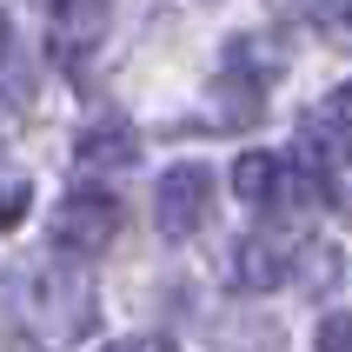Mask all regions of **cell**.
<instances>
[{
	"instance_id": "obj_1",
	"label": "cell",
	"mask_w": 352,
	"mask_h": 352,
	"mask_svg": "<svg viewBox=\"0 0 352 352\" xmlns=\"http://www.w3.org/2000/svg\"><path fill=\"white\" fill-rule=\"evenodd\" d=\"M27 313L40 319L47 339H87L94 333V279L74 266V253L54 246V259L27 266Z\"/></svg>"
},
{
	"instance_id": "obj_2",
	"label": "cell",
	"mask_w": 352,
	"mask_h": 352,
	"mask_svg": "<svg viewBox=\"0 0 352 352\" xmlns=\"http://www.w3.org/2000/svg\"><path fill=\"white\" fill-rule=\"evenodd\" d=\"M206 213H213V173L199 166V160H179V166H166L153 186V226L160 239H193L199 226H206Z\"/></svg>"
},
{
	"instance_id": "obj_3",
	"label": "cell",
	"mask_w": 352,
	"mask_h": 352,
	"mask_svg": "<svg viewBox=\"0 0 352 352\" xmlns=\"http://www.w3.org/2000/svg\"><path fill=\"white\" fill-rule=\"evenodd\" d=\"M113 233H120V199L107 186H74L60 199V213H54V246L60 253L94 259V253L113 246Z\"/></svg>"
},
{
	"instance_id": "obj_4",
	"label": "cell",
	"mask_w": 352,
	"mask_h": 352,
	"mask_svg": "<svg viewBox=\"0 0 352 352\" xmlns=\"http://www.w3.org/2000/svg\"><path fill=\"white\" fill-rule=\"evenodd\" d=\"M293 253L299 239L286 226H253V233L233 239V253H226V279H233L239 293H273L293 279Z\"/></svg>"
},
{
	"instance_id": "obj_5",
	"label": "cell",
	"mask_w": 352,
	"mask_h": 352,
	"mask_svg": "<svg viewBox=\"0 0 352 352\" xmlns=\"http://www.w3.org/2000/svg\"><path fill=\"white\" fill-rule=\"evenodd\" d=\"M219 67L233 74V94H266V87L286 74V54H279L266 34H233L219 47Z\"/></svg>"
},
{
	"instance_id": "obj_6",
	"label": "cell",
	"mask_w": 352,
	"mask_h": 352,
	"mask_svg": "<svg viewBox=\"0 0 352 352\" xmlns=\"http://www.w3.org/2000/svg\"><path fill=\"white\" fill-rule=\"evenodd\" d=\"M140 160V140L133 126H120V120H100V126H87V133L74 140V166L80 173H113V166H133Z\"/></svg>"
},
{
	"instance_id": "obj_7",
	"label": "cell",
	"mask_w": 352,
	"mask_h": 352,
	"mask_svg": "<svg viewBox=\"0 0 352 352\" xmlns=\"http://www.w3.org/2000/svg\"><path fill=\"white\" fill-rule=\"evenodd\" d=\"M226 179H233V199H246V206H273V199H286V160L266 153V146H246Z\"/></svg>"
},
{
	"instance_id": "obj_8",
	"label": "cell",
	"mask_w": 352,
	"mask_h": 352,
	"mask_svg": "<svg viewBox=\"0 0 352 352\" xmlns=\"http://www.w3.org/2000/svg\"><path fill=\"white\" fill-rule=\"evenodd\" d=\"M107 14H113V0H47V20H54V40L60 47H100L107 40Z\"/></svg>"
},
{
	"instance_id": "obj_9",
	"label": "cell",
	"mask_w": 352,
	"mask_h": 352,
	"mask_svg": "<svg viewBox=\"0 0 352 352\" xmlns=\"http://www.w3.org/2000/svg\"><path fill=\"white\" fill-rule=\"evenodd\" d=\"M299 14L313 20L333 47H352V0H299Z\"/></svg>"
},
{
	"instance_id": "obj_10",
	"label": "cell",
	"mask_w": 352,
	"mask_h": 352,
	"mask_svg": "<svg viewBox=\"0 0 352 352\" xmlns=\"http://www.w3.org/2000/svg\"><path fill=\"white\" fill-rule=\"evenodd\" d=\"M27 213H34V186H27V179H7V186H0V233H14Z\"/></svg>"
},
{
	"instance_id": "obj_11",
	"label": "cell",
	"mask_w": 352,
	"mask_h": 352,
	"mask_svg": "<svg viewBox=\"0 0 352 352\" xmlns=\"http://www.w3.org/2000/svg\"><path fill=\"white\" fill-rule=\"evenodd\" d=\"M319 346L326 352H352V313H333V319H319Z\"/></svg>"
},
{
	"instance_id": "obj_12",
	"label": "cell",
	"mask_w": 352,
	"mask_h": 352,
	"mask_svg": "<svg viewBox=\"0 0 352 352\" xmlns=\"http://www.w3.org/2000/svg\"><path fill=\"white\" fill-rule=\"evenodd\" d=\"M333 113H339V120H352V80H346V87L333 94Z\"/></svg>"
}]
</instances>
